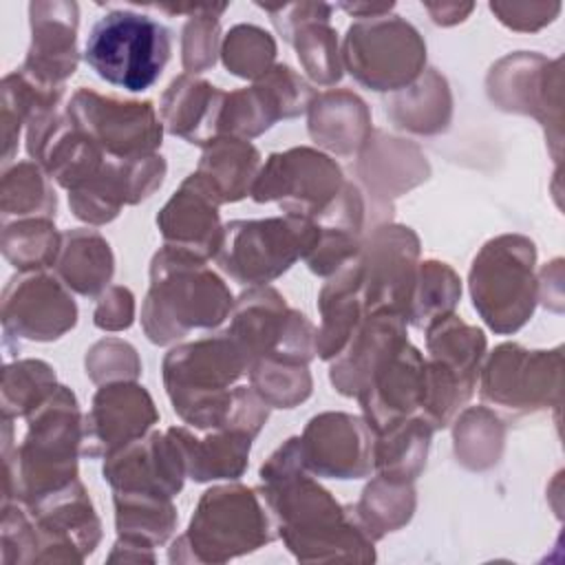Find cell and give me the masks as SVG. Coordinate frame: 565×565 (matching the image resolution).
Returning <instances> with one entry per match:
<instances>
[{
    "label": "cell",
    "instance_id": "29",
    "mask_svg": "<svg viewBox=\"0 0 565 565\" xmlns=\"http://www.w3.org/2000/svg\"><path fill=\"white\" fill-rule=\"evenodd\" d=\"M113 252L95 230H71L62 234L55 260L60 280L79 296H97L113 278Z\"/></svg>",
    "mask_w": 565,
    "mask_h": 565
},
{
    "label": "cell",
    "instance_id": "25",
    "mask_svg": "<svg viewBox=\"0 0 565 565\" xmlns=\"http://www.w3.org/2000/svg\"><path fill=\"white\" fill-rule=\"evenodd\" d=\"M318 307L322 324L316 331V353L322 360L340 355L349 338L362 322L364 296H362V269L358 256L335 271V276L322 287Z\"/></svg>",
    "mask_w": 565,
    "mask_h": 565
},
{
    "label": "cell",
    "instance_id": "24",
    "mask_svg": "<svg viewBox=\"0 0 565 565\" xmlns=\"http://www.w3.org/2000/svg\"><path fill=\"white\" fill-rule=\"evenodd\" d=\"M225 93L190 73L177 77L161 97V117L168 130L190 143L207 146L218 137V117Z\"/></svg>",
    "mask_w": 565,
    "mask_h": 565
},
{
    "label": "cell",
    "instance_id": "37",
    "mask_svg": "<svg viewBox=\"0 0 565 565\" xmlns=\"http://www.w3.org/2000/svg\"><path fill=\"white\" fill-rule=\"evenodd\" d=\"M413 488L406 481H393L386 477H377L375 481H371L364 490V497L360 501V505L355 508V516L360 519L362 527L366 530V534L371 539L382 536L384 532H391L397 525L395 516L388 510H395L397 514H402L406 521L411 519V512L415 508V497H413Z\"/></svg>",
    "mask_w": 565,
    "mask_h": 565
},
{
    "label": "cell",
    "instance_id": "34",
    "mask_svg": "<svg viewBox=\"0 0 565 565\" xmlns=\"http://www.w3.org/2000/svg\"><path fill=\"white\" fill-rule=\"evenodd\" d=\"M55 194L44 172L31 163H15L2 177V218L29 216L49 218L55 214Z\"/></svg>",
    "mask_w": 565,
    "mask_h": 565
},
{
    "label": "cell",
    "instance_id": "45",
    "mask_svg": "<svg viewBox=\"0 0 565 565\" xmlns=\"http://www.w3.org/2000/svg\"><path fill=\"white\" fill-rule=\"evenodd\" d=\"M552 4H512V2H490L492 13L510 29L516 31H534L539 26H543V22H539L534 18V13H541L545 9H550Z\"/></svg>",
    "mask_w": 565,
    "mask_h": 565
},
{
    "label": "cell",
    "instance_id": "11",
    "mask_svg": "<svg viewBox=\"0 0 565 565\" xmlns=\"http://www.w3.org/2000/svg\"><path fill=\"white\" fill-rule=\"evenodd\" d=\"M342 188V170L331 157L311 148H291L267 159L249 194L258 203L278 201L287 214L316 221Z\"/></svg>",
    "mask_w": 565,
    "mask_h": 565
},
{
    "label": "cell",
    "instance_id": "46",
    "mask_svg": "<svg viewBox=\"0 0 565 565\" xmlns=\"http://www.w3.org/2000/svg\"><path fill=\"white\" fill-rule=\"evenodd\" d=\"M426 9L437 24H455L472 11V4H426Z\"/></svg>",
    "mask_w": 565,
    "mask_h": 565
},
{
    "label": "cell",
    "instance_id": "47",
    "mask_svg": "<svg viewBox=\"0 0 565 565\" xmlns=\"http://www.w3.org/2000/svg\"><path fill=\"white\" fill-rule=\"evenodd\" d=\"M342 11L351 13L353 18H360V20H366V18H380V15H386L391 9H393V2L388 4H366V2H353V4H340Z\"/></svg>",
    "mask_w": 565,
    "mask_h": 565
},
{
    "label": "cell",
    "instance_id": "33",
    "mask_svg": "<svg viewBox=\"0 0 565 565\" xmlns=\"http://www.w3.org/2000/svg\"><path fill=\"white\" fill-rule=\"evenodd\" d=\"M62 249V234L49 218H22L2 230V252L20 271L53 267Z\"/></svg>",
    "mask_w": 565,
    "mask_h": 565
},
{
    "label": "cell",
    "instance_id": "19",
    "mask_svg": "<svg viewBox=\"0 0 565 565\" xmlns=\"http://www.w3.org/2000/svg\"><path fill=\"white\" fill-rule=\"evenodd\" d=\"M426 393V360L406 340L375 369L358 393V399L364 408L366 424L373 433H380L397 419L419 415Z\"/></svg>",
    "mask_w": 565,
    "mask_h": 565
},
{
    "label": "cell",
    "instance_id": "1",
    "mask_svg": "<svg viewBox=\"0 0 565 565\" xmlns=\"http://www.w3.org/2000/svg\"><path fill=\"white\" fill-rule=\"evenodd\" d=\"M260 499L274 530L302 561H322V550H329V558H338L340 550H351L355 558H364L358 552L373 547L360 519L349 516L331 492L311 479L298 437L287 439L263 463Z\"/></svg>",
    "mask_w": 565,
    "mask_h": 565
},
{
    "label": "cell",
    "instance_id": "7",
    "mask_svg": "<svg viewBox=\"0 0 565 565\" xmlns=\"http://www.w3.org/2000/svg\"><path fill=\"white\" fill-rule=\"evenodd\" d=\"M534 245L523 236H499L475 258L470 294L475 309L497 333L516 331L536 302Z\"/></svg>",
    "mask_w": 565,
    "mask_h": 565
},
{
    "label": "cell",
    "instance_id": "23",
    "mask_svg": "<svg viewBox=\"0 0 565 565\" xmlns=\"http://www.w3.org/2000/svg\"><path fill=\"white\" fill-rule=\"evenodd\" d=\"M406 342V318L397 311H375L362 318L347 347L335 355L331 384L342 395H355L364 388L375 369Z\"/></svg>",
    "mask_w": 565,
    "mask_h": 565
},
{
    "label": "cell",
    "instance_id": "5",
    "mask_svg": "<svg viewBox=\"0 0 565 565\" xmlns=\"http://www.w3.org/2000/svg\"><path fill=\"white\" fill-rule=\"evenodd\" d=\"M172 53V35L159 20L130 9L102 15L86 40L84 60L108 84L130 93L148 90Z\"/></svg>",
    "mask_w": 565,
    "mask_h": 565
},
{
    "label": "cell",
    "instance_id": "39",
    "mask_svg": "<svg viewBox=\"0 0 565 565\" xmlns=\"http://www.w3.org/2000/svg\"><path fill=\"white\" fill-rule=\"evenodd\" d=\"M276 42L274 38L254 24H236L227 31L221 44V57L230 73L256 79L263 77L274 62Z\"/></svg>",
    "mask_w": 565,
    "mask_h": 565
},
{
    "label": "cell",
    "instance_id": "10",
    "mask_svg": "<svg viewBox=\"0 0 565 565\" xmlns=\"http://www.w3.org/2000/svg\"><path fill=\"white\" fill-rule=\"evenodd\" d=\"M249 366L263 358H280L307 364L316 355V329L305 313L285 305V298L271 287H252L232 307L225 329Z\"/></svg>",
    "mask_w": 565,
    "mask_h": 565
},
{
    "label": "cell",
    "instance_id": "8",
    "mask_svg": "<svg viewBox=\"0 0 565 565\" xmlns=\"http://www.w3.org/2000/svg\"><path fill=\"white\" fill-rule=\"evenodd\" d=\"M271 516L254 490L218 486L203 492L188 532L177 541L196 547L201 561H225L274 539Z\"/></svg>",
    "mask_w": 565,
    "mask_h": 565
},
{
    "label": "cell",
    "instance_id": "20",
    "mask_svg": "<svg viewBox=\"0 0 565 565\" xmlns=\"http://www.w3.org/2000/svg\"><path fill=\"white\" fill-rule=\"evenodd\" d=\"M185 463L170 433H150L106 457L104 479L115 492L172 499L183 486Z\"/></svg>",
    "mask_w": 565,
    "mask_h": 565
},
{
    "label": "cell",
    "instance_id": "42",
    "mask_svg": "<svg viewBox=\"0 0 565 565\" xmlns=\"http://www.w3.org/2000/svg\"><path fill=\"white\" fill-rule=\"evenodd\" d=\"M119 366L126 377L139 375V362L135 355V349L121 340H104L90 349L86 355V369L88 375L95 382H104L110 377V366Z\"/></svg>",
    "mask_w": 565,
    "mask_h": 565
},
{
    "label": "cell",
    "instance_id": "44",
    "mask_svg": "<svg viewBox=\"0 0 565 565\" xmlns=\"http://www.w3.org/2000/svg\"><path fill=\"white\" fill-rule=\"evenodd\" d=\"M132 294L124 287H113L106 296L99 298V305L95 309V324L108 331H117L132 322Z\"/></svg>",
    "mask_w": 565,
    "mask_h": 565
},
{
    "label": "cell",
    "instance_id": "36",
    "mask_svg": "<svg viewBox=\"0 0 565 565\" xmlns=\"http://www.w3.org/2000/svg\"><path fill=\"white\" fill-rule=\"evenodd\" d=\"M252 388L278 408H294L311 393V377L307 364L280 358H263L249 366Z\"/></svg>",
    "mask_w": 565,
    "mask_h": 565
},
{
    "label": "cell",
    "instance_id": "35",
    "mask_svg": "<svg viewBox=\"0 0 565 565\" xmlns=\"http://www.w3.org/2000/svg\"><path fill=\"white\" fill-rule=\"evenodd\" d=\"M55 388V373L46 362L20 360L7 364L2 373L4 417H29Z\"/></svg>",
    "mask_w": 565,
    "mask_h": 565
},
{
    "label": "cell",
    "instance_id": "31",
    "mask_svg": "<svg viewBox=\"0 0 565 565\" xmlns=\"http://www.w3.org/2000/svg\"><path fill=\"white\" fill-rule=\"evenodd\" d=\"M115 508L119 536L137 545L163 543L177 523L174 505L166 497L115 492Z\"/></svg>",
    "mask_w": 565,
    "mask_h": 565
},
{
    "label": "cell",
    "instance_id": "38",
    "mask_svg": "<svg viewBox=\"0 0 565 565\" xmlns=\"http://www.w3.org/2000/svg\"><path fill=\"white\" fill-rule=\"evenodd\" d=\"M161 11L190 13V22L183 26V66L188 73H199L216 62L218 46V15L227 4H192V7H168L159 4Z\"/></svg>",
    "mask_w": 565,
    "mask_h": 565
},
{
    "label": "cell",
    "instance_id": "18",
    "mask_svg": "<svg viewBox=\"0 0 565 565\" xmlns=\"http://www.w3.org/2000/svg\"><path fill=\"white\" fill-rule=\"evenodd\" d=\"M157 419L152 397L143 386L110 382L95 393L93 408L84 417L82 455L108 457L141 439Z\"/></svg>",
    "mask_w": 565,
    "mask_h": 565
},
{
    "label": "cell",
    "instance_id": "12",
    "mask_svg": "<svg viewBox=\"0 0 565 565\" xmlns=\"http://www.w3.org/2000/svg\"><path fill=\"white\" fill-rule=\"evenodd\" d=\"M66 117L108 159H137L161 146V124L150 102H124L82 88L73 95Z\"/></svg>",
    "mask_w": 565,
    "mask_h": 565
},
{
    "label": "cell",
    "instance_id": "28",
    "mask_svg": "<svg viewBox=\"0 0 565 565\" xmlns=\"http://www.w3.org/2000/svg\"><path fill=\"white\" fill-rule=\"evenodd\" d=\"M258 150L238 137H216L205 146L196 174L214 190L221 203L241 201L249 194L258 174Z\"/></svg>",
    "mask_w": 565,
    "mask_h": 565
},
{
    "label": "cell",
    "instance_id": "40",
    "mask_svg": "<svg viewBox=\"0 0 565 565\" xmlns=\"http://www.w3.org/2000/svg\"><path fill=\"white\" fill-rule=\"evenodd\" d=\"M298 60L311 79L320 84H335L342 75L335 31L329 26V18H318L300 24L291 40Z\"/></svg>",
    "mask_w": 565,
    "mask_h": 565
},
{
    "label": "cell",
    "instance_id": "4",
    "mask_svg": "<svg viewBox=\"0 0 565 565\" xmlns=\"http://www.w3.org/2000/svg\"><path fill=\"white\" fill-rule=\"evenodd\" d=\"M26 419L29 433L15 448V466L7 463V494L24 505L77 479L84 435L77 399L66 386H57Z\"/></svg>",
    "mask_w": 565,
    "mask_h": 565
},
{
    "label": "cell",
    "instance_id": "43",
    "mask_svg": "<svg viewBox=\"0 0 565 565\" xmlns=\"http://www.w3.org/2000/svg\"><path fill=\"white\" fill-rule=\"evenodd\" d=\"M274 20L276 29L280 31V35L289 42L294 31L309 22V20H318V18H331L333 7L324 4V2H298V4H278V7H269V4H260Z\"/></svg>",
    "mask_w": 565,
    "mask_h": 565
},
{
    "label": "cell",
    "instance_id": "6",
    "mask_svg": "<svg viewBox=\"0 0 565 565\" xmlns=\"http://www.w3.org/2000/svg\"><path fill=\"white\" fill-rule=\"evenodd\" d=\"M318 238V223L296 214L232 221L221 230L214 260L236 282L258 287L307 258Z\"/></svg>",
    "mask_w": 565,
    "mask_h": 565
},
{
    "label": "cell",
    "instance_id": "21",
    "mask_svg": "<svg viewBox=\"0 0 565 565\" xmlns=\"http://www.w3.org/2000/svg\"><path fill=\"white\" fill-rule=\"evenodd\" d=\"M31 46L22 73L31 79L62 88L77 68V4L75 2H31Z\"/></svg>",
    "mask_w": 565,
    "mask_h": 565
},
{
    "label": "cell",
    "instance_id": "16",
    "mask_svg": "<svg viewBox=\"0 0 565 565\" xmlns=\"http://www.w3.org/2000/svg\"><path fill=\"white\" fill-rule=\"evenodd\" d=\"M77 322L75 300L66 285L44 271L13 276L2 294V324L18 338L49 342Z\"/></svg>",
    "mask_w": 565,
    "mask_h": 565
},
{
    "label": "cell",
    "instance_id": "26",
    "mask_svg": "<svg viewBox=\"0 0 565 565\" xmlns=\"http://www.w3.org/2000/svg\"><path fill=\"white\" fill-rule=\"evenodd\" d=\"M168 433L181 450L185 475L194 481L238 479L247 468L254 437L243 430L216 428V433L205 439L192 437L185 428H170Z\"/></svg>",
    "mask_w": 565,
    "mask_h": 565
},
{
    "label": "cell",
    "instance_id": "27",
    "mask_svg": "<svg viewBox=\"0 0 565 565\" xmlns=\"http://www.w3.org/2000/svg\"><path fill=\"white\" fill-rule=\"evenodd\" d=\"M309 135L338 154L358 152L371 135L366 104L349 90L316 95L309 104Z\"/></svg>",
    "mask_w": 565,
    "mask_h": 565
},
{
    "label": "cell",
    "instance_id": "2",
    "mask_svg": "<svg viewBox=\"0 0 565 565\" xmlns=\"http://www.w3.org/2000/svg\"><path fill=\"white\" fill-rule=\"evenodd\" d=\"M245 371H249V360L227 331L174 347L163 358V384L172 408L194 428L245 433L249 388L230 391Z\"/></svg>",
    "mask_w": 565,
    "mask_h": 565
},
{
    "label": "cell",
    "instance_id": "13",
    "mask_svg": "<svg viewBox=\"0 0 565 565\" xmlns=\"http://www.w3.org/2000/svg\"><path fill=\"white\" fill-rule=\"evenodd\" d=\"M311 86L287 64L271 66L252 88L225 93L218 137L252 139L278 119H289L305 113L313 99Z\"/></svg>",
    "mask_w": 565,
    "mask_h": 565
},
{
    "label": "cell",
    "instance_id": "30",
    "mask_svg": "<svg viewBox=\"0 0 565 565\" xmlns=\"http://www.w3.org/2000/svg\"><path fill=\"white\" fill-rule=\"evenodd\" d=\"M375 435L373 468L386 479L411 483L426 463L433 428L419 415H411L393 422Z\"/></svg>",
    "mask_w": 565,
    "mask_h": 565
},
{
    "label": "cell",
    "instance_id": "3",
    "mask_svg": "<svg viewBox=\"0 0 565 565\" xmlns=\"http://www.w3.org/2000/svg\"><path fill=\"white\" fill-rule=\"evenodd\" d=\"M203 260L170 245L154 254L141 307V324L154 344H170L192 329L218 327L230 316L232 294Z\"/></svg>",
    "mask_w": 565,
    "mask_h": 565
},
{
    "label": "cell",
    "instance_id": "9",
    "mask_svg": "<svg viewBox=\"0 0 565 565\" xmlns=\"http://www.w3.org/2000/svg\"><path fill=\"white\" fill-rule=\"evenodd\" d=\"M342 60L360 84L373 90H399L419 77L426 44L413 24L386 13L349 26Z\"/></svg>",
    "mask_w": 565,
    "mask_h": 565
},
{
    "label": "cell",
    "instance_id": "32",
    "mask_svg": "<svg viewBox=\"0 0 565 565\" xmlns=\"http://www.w3.org/2000/svg\"><path fill=\"white\" fill-rule=\"evenodd\" d=\"M461 296L457 274L437 260H426L417 267L413 291L406 307V320L415 327H428L452 313Z\"/></svg>",
    "mask_w": 565,
    "mask_h": 565
},
{
    "label": "cell",
    "instance_id": "41",
    "mask_svg": "<svg viewBox=\"0 0 565 565\" xmlns=\"http://www.w3.org/2000/svg\"><path fill=\"white\" fill-rule=\"evenodd\" d=\"M406 104H417V108L395 113L393 119L397 121V126L408 128L413 132H437L446 128L450 119V93L446 79L435 71H428V75L419 84L411 86Z\"/></svg>",
    "mask_w": 565,
    "mask_h": 565
},
{
    "label": "cell",
    "instance_id": "17",
    "mask_svg": "<svg viewBox=\"0 0 565 565\" xmlns=\"http://www.w3.org/2000/svg\"><path fill=\"white\" fill-rule=\"evenodd\" d=\"M373 430L362 417L347 413L316 415L300 441L309 472L331 479H360L373 470Z\"/></svg>",
    "mask_w": 565,
    "mask_h": 565
},
{
    "label": "cell",
    "instance_id": "15",
    "mask_svg": "<svg viewBox=\"0 0 565 565\" xmlns=\"http://www.w3.org/2000/svg\"><path fill=\"white\" fill-rule=\"evenodd\" d=\"M417 236L408 227H380L358 263L362 269L364 311H397L406 318L408 298L415 282V258L419 254Z\"/></svg>",
    "mask_w": 565,
    "mask_h": 565
},
{
    "label": "cell",
    "instance_id": "14",
    "mask_svg": "<svg viewBox=\"0 0 565 565\" xmlns=\"http://www.w3.org/2000/svg\"><path fill=\"white\" fill-rule=\"evenodd\" d=\"M561 351H525L501 344L490 355L481 377V399L508 411H534L558 395Z\"/></svg>",
    "mask_w": 565,
    "mask_h": 565
},
{
    "label": "cell",
    "instance_id": "22",
    "mask_svg": "<svg viewBox=\"0 0 565 565\" xmlns=\"http://www.w3.org/2000/svg\"><path fill=\"white\" fill-rule=\"evenodd\" d=\"M218 203L214 190L196 172L190 174L157 216L166 245L201 258L214 256L223 230L218 225Z\"/></svg>",
    "mask_w": 565,
    "mask_h": 565
}]
</instances>
